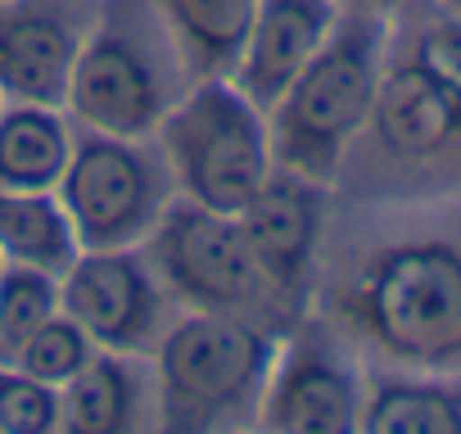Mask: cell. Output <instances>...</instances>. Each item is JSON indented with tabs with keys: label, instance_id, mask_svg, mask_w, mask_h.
I'll return each instance as SVG.
<instances>
[{
	"label": "cell",
	"instance_id": "6da1fadb",
	"mask_svg": "<svg viewBox=\"0 0 461 434\" xmlns=\"http://www.w3.org/2000/svg\"><path fill=\"white\" fill-rule=\"evenodd\" d=\"M181 73L176 46L149 0H95L64 109L77 131L154 140L181 95Z\"/></svg>",
	"mask_w": 461,
	"mask_h": 434
},
{
	"label": "cell",
	"instance_id": "7a4b0ae2",
	"mask_svg": "<svg viewBox=\"0 0 461 434\" xmlns=\"http://www.w3.org/2000/svg\"><path fill=\"white\" fill-rule=\"evenodd\" d=\"M380 50H384L380 14L339 10V23L326 37V46L267 109L276 167H290L312 181H330L339 172L348 145L371 122L380 86Z\"/></svg>",
	"mask_w": 461,
	"mask_h": 434
},
{
	"label": "cell",
	"instance_id": "3957f363",
	"mask_svg": "<svg viewBox=\"0 0 461 434\" xmlns=\"http://www.w3.org/2000/svg\"><path fill=\"white\" fill-rule=\"evenodd\" d=\"M276 339L236 312H185L154 344V402L167 429L258 420Z\"/></svg>",
	"mask_w": 461,
	"mask_h": 434
},
{
	"label": "cell",
	"instance_id": "277c9868",
	"mask_svg": "<svg viewBox=\"0 0 461 434\" xmlns=\"http://www.w3.org/2000/svg\"><path fill=\"white\" fill-rule=\"evenodd\" d=\"M154 145L167 163L172 190L212 212H240L276 172L267 109H258L230 77H194L163 113Z\"/></svg>",
	"mask_w": 461,
	"mask_h": 434
},
{
	"label": "cell",
	"instance_id": "5b68a950",
	"mask_svg": "<svg viewBox=\"0 0 461 434\" xmlns=\"http://www.w3.org/2000/svg\"><path fill=\"white\" fill-rule=\"evenodd\" d=\"M353 326L407 366L461 357V249L411 240L375 254L348 290Z\"/></svg>",
	"mask_w": 461,
	"mask_h": 434
},
{
	"label": "cell",
	"instance_id": "8992f818",
	"mask_svg": "<svg viewBox=\"0 0 461 434\" xmlns=\"http://www.w3.org/2000/svg\"><path fill=\"white\" fill-rule=\"evenodd\" d=\"M55 194L82 249H140L176 190L158 145L77 131Z\"/></svg>",
	"mask_w": 461,
	"mask_h": 434
},
{
	"label": "cell",
	"instance_id": "52a82bcc",
	"mask_svg": "<svg viewBox=\"0 0 461 434\" xmlns=\"http://www.w3.org/2000/svg\"><path fill=\"white\" fill-rule=\"evenodd\" d=\"M140 249L163 294H172L190 312L249 317L272 299V285L236 212H212L203 203L172 194Z\"/></svg>",
	"mask_w": 461,
	"mask_h": 434
},
{
	"label": "cell",
	"instance_id": "ba28073f",
	"mask_svg": "<svg viewBox=\"0 0 461 434\" xmlns=\"http://www.w3.org/2000/svg\"><path fill=\"white\" fill-rule=\"evenodd\" d=\"M59 308L104 353L140 357L163 335V285L145 249H82L59 276Z\"/></svg>",
	"mask_w": 461,
	"mask_h": 434
},
{
	"label": "cell",
	"instance_id": "9c48e42d",
	"mask_svg": "<svg viewBox=\"0 0 461 434\" xmlns=\"http://www.w3.org/2000/svg\"><path fill=\"white\" fill-rule=\"evenodd\" d=\"M95 0H0V100L64 109Z\"/></svg>",
	"mask_w": 461,
	"mask_h": 434
},
{
	"label": "cell",
	"instance_id": "30bf717a",
	"mask_svg": "<svg viewBox=\"0 0 461 434\" xmlns=\"http://www.w3.org/2000/svg\"><path fill=\"white\" fill-rule=\"evenodd\" d=\"M236 217L258 254V267L272 294L281 299L294 294L308 281V267L317 258V240L326 227V181L276 167Z\"/></svg>",
	"mask_w": 461,
	"mask_h": 434
},
{
	"label": "cell",
	"instance_id": "8fae6325",
	"mask_svg": "<svg viewBox=\"0 0 461 434\" xmlns=\"http://www.w3.org/2000/svg\"><path fill=\"white\" fill-rule=\"evenodd\" d=\"M362 384L353 366H344L326 344L299 339L276 353L258 425L263 429H357L362 416Z\"/></svg>",
	"mask_w": 461,
	"mask_h": 434
},
{
	"label": "cell",
	"instance_id": "7c38bea8",
	"mask_svg": "<svg viewBox=\"0 0 461 434\" xmlns=\"http://www.w3.org/2000/svg\"><path fill=\"white\" fill-rule=\"evenodd\" d=\"M335 23H339L335 0H258L249 37L226 77L258 109H272L281 91L303 73V64L326 46Z\"/></svg>",
	"mask_w": 461,
	"mask_h": 434
},
{
	"label": "cell",
	"instance_id": "4fadbf2b",
	"mask_svg": "<svg viewBox=\"0 0 461 434\" xmlns=\"http://www.w3.org/2000/svg\"><path fill=\"white\" fill-rule=\"evenodd\" d=\"M371 127L380 145L398 158H429L452 136H461V104L416 64L380 73Z\"/></svg>",
	"mask_w": 461,
	"mask_h": 434
},
{
	"label": "cell",
	"instance_id": "5bb4252c",
	"mask_svg": "<svg viewBox=\"0 0 461 434\" xmlns=\"http://www.w3.org/2000/svg\"><path fill=\"white\" fill-rule=\"evenodd\" d=\"M77 145V122L55 104L0 100V190H55Z\"/></svg>",
	"mask_w": 461,
	"mask_h": 434
},
{
	"label": "cell",
	"instance_id": "9a60e30c",
	"mask_svg": "<svg viewBox=\"0 0 461 434\" xmlns=\"http://www.w3.org/2000/svg\"><path fill=\"white\" fill-rule=\"evenodd\" d=\"M149 5L158 10L190 77H226L258 14V0H149Z\"/></svg>",
	"mask_w": 461,
	"mask_h": 434
},
{
	"label": "cell",
	"instance_id": "2e32d148",
	"mask_svg": "<svg viewBox=\"0 0 461 434\" xmlns=\"http://www.w3.org/2000/svg\"><path fill=\"white\" fill-rule=\"evenodd\" d=\"M82 254L68 208L55 190H0V258L64 276Z\"/></svg>",
	"mask_w": 461,
	"mask_h": 434
},
{
	"label": "cell",
	"instance_id": "e0dca14e",
	"mask_svg": "<svg viewBox=\"0 0 461 434\" xmlns=\"http://www.w3.org/2000/svg\"><path fill=\"white\" fill-rule=\"evenodd\" d=\"M64 393V420L73 429H131L145 416V380L136 375L127 353H104L95 357L59 389Z\"/></svg>",
	"mask_w": 461,
	"mask_h": 434
},
{
	"label": "cell",
	"instance_id": "ac0fdd59",
	"mask_svg": "<svg viewBox=\"0 0 461 434\" xmlns=\"http://www.w3.org/2000/svg\"><path fill=\"white\" fill-rule=\"evenodd\" d=\"M362 429L380 434H447L461 429V398L438 384H411V380H384L371 398H362Z\"/></svg>",
	"mask_w": 461,
	"mask_h": 434
},
{
	"label": "cell",
	"instance_id": "d6986e66",
	"mask_svg": "<svg viewBox=\"0 0 461 434\" xmlns=\"http://www.w3.org/2000/svg\"><path fill=\"white\" fill-rule=\"evenodd\" d=\"M55 312H59V276L5 263V272H0V362H10L19 344Z\"/></svg>",
	"mask_w": 461,
	"mask_h": 434
},
{
	"label": "cell",
	"instance_id": "ffe728a7",
	"mask_svg": "<svg viewBox=\"0 0 461 434\" xmlns=\"http://www.w3.org/2000/svg\"><path fill=\"white\" fill-rule=\"evenodd\" d=\"M95 357V344H91V335L59 308L46 326H37L23 344H19V353L10 357L19 371H28L32 380H41V384H55V389H64L86 362Z\"/></svg>",
	"mask_w": 461,
	"mask_h": 434
},
{
	"label": "cell",
	"instance_id": "44dd1931",
	"mask_svg": "<svg viewBox=\"0 0 461 434\" xmlns=\"http://www.w3.org/2000/svg\"><path fill=\"white\" fill-rule=\"evenodd\" d=\"M64 425V393L55 384L32 380L14 362H0V429L10 434H37Z\"/></svg>",
	"mask_w": 461,
	"mask_h": 434
},
{
	"label": "cell",
	"instance_id": "7402d4cb",
	"mask_svg": "<svg viewBox=\"0 0 461 434\" xmlns=\"http://www.w3.org/2000/svg\"><path fill=\"white\" fill-rule=\"evenodd\" d=\"M416 68H425L461 104V23H438L416 41Z\"/></svg>",
	"mask_w": 461,
	"mask_h": 434
},
{
	"label": "cell",
	"instance_id": "603a6c76",
	"mask_svg": "<svg viewBox=\"0 0 461 434\" xmlns=\"http://www.w3.org/2000/svg\"><path fill=\"white\" fill-rule=\"evenodd\" d=\"M339 10H357V14H384L393 5H402V0H335Z\"/></svg>",
	"mask_w": 461,
	"mask_h": 434
},
{
	"label": "cell",
	"instance_id": "cb8c5ba5",
	"mask_svg": "<svg viewBox=\"0 0 461 434\" xmlns=\"http://www.w3.org/2000/svg\"><path fill=\"white\" fill-rule=\"evenodd\" d=\"M0 272H5V258H0Z\"/></svg>",
	"mask_w": 461,
	"mask_h": 434
}]
</instances>
